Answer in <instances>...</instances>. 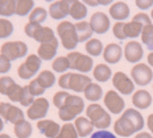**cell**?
I'll list each match as a JSON object with an SVG mask.
<instances>
[{"label":"cell","instance_id":"cell-30","mask_svg":"<svg viewBox=\"0 0 153 138\" xmlns=\"http://www.w3.org/2000/svg\"><path fill=\"white\" fill-rule=\"evenodd\" d=\"M13 131H15V136L17 138H29L32 134V125L29 121L23 120L15 125Z\"/></svg>","mask_w":153,"mask_h":138},{"label":"cell","instance_id":"cell-7","mask_svg":"<svg viewBox=\"0 0 153 138\" xmlns=\"http://www.w3.org/2000/svg\"><path fill=\"white\" fill-rule=\"evenodd\" d=\"M68 59L70 63V69L76 70V71L86 74L88 71H91L92 66H94V61L90 55H86V54H82L79 51H70L68 54Z\"/></svg>","mask_w":153,"mask_h":138},{"label":"cell","instance_id":"cell-34","mask_svg":"<svg viewBox=\"0 0 153 138\" xmlns=\"http://www.w3.org/2000/svg\"><path fill=\"white\" fill-rule=\"evenodd\" d=\"M0 15L4 17L16 15V0H0Z\"/></svg>","mask_w":153,"mask_h":138},{"label":"cell","instance_id":"cell-12","mask_svg":"<svg viewBox=\"0 0 153 138\" xmlns=\"http://www.w3.org/2000/svg\"><path fill=\"white\" fill-rule=\"evenodd\" d=\"M103 101H104V105L111 113L114 114H119L122 113L126 108V103H124V99L117 94L116 91L114 89H110L107 91V94L104 95L103 97Z\"/></svg>","mask_w":153,"mask_h":138},{"label":"cell","instance_id":"cell-51","mask_svg":"<svg viewBox=\"0 0 153 138\" xmlns=\"http://www.w3.org/2000/svg\"><path fill=\"white\" fill-rule=\"evenodd\" d=\"M86 5H90V7H95V5H99V0H86Z\"/></svg>","mask_w":153,"mask_h":138},{"label":"cell","instance_id":"cell-50","mask_svg":"<svg viewBox=\"0 0 153 138\" xmlns=\"http://www.w3.org/2000/svg\"><path fill=\"white\" fill-rule=\"evenodd\" d=\"M135 138H153V136L148 131H139L135 136Z\"/></svg>","mask_w":153,"mask_h":138},{"label":"cell","instance_id":"cell-4","mask_svg":"<svg viewBox=\"0 0 153 138\" xmlns=\"http://www.w3.org/2000/svg\"><path fill=\"white\" fill-rule=\"evenodd\" d=\"M57 34H58L61 44L65 49L73 50L78 45V36H76V30H75V24L70 21H61L57 25Z\"/></svg>","mask_w":153,"mask_h":138},{"label":"cell","instance_id":"cell-11","mask_svg":"<svg viewBox=\"0 0 153 138\" xmlns=\"http://www.w3.org/2000/svg\"><path fill=\"white\" fill-rule=\"evenodd\" d=\"M0 117L16 125L24 120V112L9 103H0Z\"/></svg>","mask_w":153,"mask_h":138},{"label":"cell","instance_id":"cell-5","mask_svg":"<svg viewBox=\"0 0 153 138\" xmlns=\"http://www.w3.org/2000/svg\"><path fill=\"white\" fill-rule=\"evenodd\" d=\"M24 32L28 37L33 38L34 41H37V42H40V44L49 42V41H52L53 38H56L52 28L42 27L41 24L28 22V24L24 27Z\"/></svg>","mask_w":153,"mask_h":138},{"label":"cell","instance_id":"cell-15","mask_svg":"<svg viewBox=\"0 0 153 138\" xmlns=\"http://www.w3.org/2000/svg\"><path fill=\"white\" fill-rule=\"evenodd\" d=\"M124 58L128 61L129 63H137L144 55V50H143L141 44L137 41H129L126 44L123 50Z\"/></svg>","mask_w":153,"mask_h":138},{"label":"cell","instance_id":"cell-19","mask_svg":"<svg viewBox=\"0 0 153 138\" xmlns=\"http://www.w3.org/2000/svg\"><path fill=\"white\" fill-rule=\"evenodd\" d=\"M37 128L41 134H44L48 138H56L61 131V126L53 120H40L37 123Z\"/></svg>","mask_w":153,"mask_h":138},{"label":"cell","instance_id":"cell-14","mask_svg":"<svg viewBox=\"0 0 153 138\" xmlns=\"http://www.w3.org/2000/svg\"><path fill=\"white\" fill-rule=\"evenodd\" d=\"M90 25L94 33L97 34H104L110 29V17L104 12H95L90 17Z\"/></svg>","mask_w":153,"mask_h":138},{"label":"cell","instance_id":"cell-6","mask_svg":"<svg viewBox=\"0 0 153 138\" xmlns=\"http://www.w3.org/2000/svg\"><path fill=\"white\" fill-rule=\"evenodd\" d=\"M0 54L13 62L16 59H20L28 54V45L23 41H8L3 44L0 47Z\"/></svg>","mask_w":153,"mask_h":138},{"label":"cell","instance_id":"cell-47","mask_svg":"<svg viewBox=\"0 0 153 138\" xmlns=\"http://www.w3.org/2000/svg\"><path fill=\"white\" fill-rule=\"evenodd\" d=\"M91 138H116V136L108 130H98L91 134Z\"/></svg>","mask_w":153,"mask_h":138},{"label":"cell","instance_id":"cell-35","mask_svg":"<svg viewBox=\"0 0 153 138\" xmlns=\"http://www.w3.org/2000/svg\"><path fill=\"white\" fill-rule=\"evenodd\" d=\"M52 69H53V71H56V72L65 74L66 70L70 69V63H69L68 57H57L52 63Z\"/></svg>","mask_w":153,"mask_h":138},{"label":"cell","instance_id":"cell-53","mask_svg":"<svg viewBox=\"0 0 153 138\" xmlns=\"http://www.w3.org/2000/svg\"><path fill=\"white\" fill-rule=\"evenodd\" d=\"M110 3H114V1H111V0H99V4L100 5H108Z\"/></svg>","mask_w":153,"mask_h":138},{"label":"cell","instance_id":"cell-32","mask_svg":"<svg viewBox=\"0 0 153 138\" xmlns=\"http://www.w3.org/2000/svg\"><path fill=\"white\" fill-rule=\"evenodd\" d=\"M36 79L38 80V83H40L45 89L53 87L54 83H56V76H54V74L52 71H49V70H44V71H41Z\"/></svg>","mask_w":153,"mask_h":138},{"label":"cell","instance_id":"cell-44","mask_svg":"<svg viewBox=\"0 0 153 138\" xmlns=\"http://www.w3.org/2000/svg\"><path fill=\"white\" fill-rule=\"evenodd\" d=\"M124 24L126 22H116V24L114 25V28H112V33H114V36L117 38V40H120V41H123V40H126V34H124Z\"/></svg>","mask_w":153,"mask_h":138},{"label":"cell","instance_id":"cell-48","mask_svg":"<svg viewBox=\"0 0 153 138\" xmlns=\"http://www.w3.org/2000/svg\"><path fill=\"white\" fill-rule=\"evenodd\" d=\"M136 7L140 8L141 11H144V9H148L151 8L153 5V0H136L135 1Z\"/></svg>","mask_w":153,"mask_h":138},{"label":"cell","instance_id":"cell-3","mask_svg":"<svg viewBox=\"0 0 153 138\" xmlns=\"http://www.w3.org/2000/svg\"><path fill=\"white\" fill-rule=\"evenodd\" d=\"M86 116H87V118L91 121V124L97 129L104 130L111 125L110 113L103 107L97 104V103H92V104H90L86 108Z\"/></svg>","mask_w":153,"mask_h":138},{"label":"cell","instance_id":"cell-27","mask_svg":"<svg viewBox=\"0 0 153 138\" xmlns=\"http://www.w3.org/2000/svg\"><path fill=\"white\" fill-rule=\"evenodd\" d=\"M144 25L140 24L139 21L132 20L131 22H126L124 24V34H126L127 38H136L139 36H141V32Z\"/></svg>","mask_w":153,"mask_h":138},{"label":"cell","instance_id":"cell-36","mask_svg":"<svg viewBox=\"0 0 153 138\" xmlns=\"http://www.w3.org/2000/svg\"><path fill=\"white\" fill-rule=\"evenodd\" d=\"M78 133L74 126V124L66 123L63 126H61V131L56 138H78Z\"/></svg>","mask_w":153,"mask_h":138},{"label":"cell","instance_id":"cell-43","mask_svg":"<svg viewBox=\"0 0 153 138\" xmlns=\"http://www.w3.org/2000/svg\"><path fill=\"white\" fill-rule=\"evenodd\" d=\"M28 88H29L30 94L33 95V96H41V95L44 94V91H45V88H44L42 86L38 83L37 79L30 80V83L28 84Z\"/></svg>","mask_w":153,"mask_h":138},{"label":"cell","instance_id":"cell-49","mask_svg":"<svg viewBox=\"0 0 153 138\" xmlns=\"http://www.w3.org/2000/svg\"><path fill=\"white\" fill-rule=\"evenodd\" d=\"M146 126H148V129L151 130L152 136H153V113H151L146 118Z\"/></svg>","mask_w":153,"mask_h":138},{"label":"cell","instance_id":"cell-42","mask_svg":"<svg viewBox=\"0 0 153 138\" xmlns=\"http://www.w3.org/2000/svg\"><path fill=\"white\" fill-rule=\"evenodd\" d=\"M34 96L30 94L29 88H28V86H25L24 89H23V96H21V100H20V104L23 105V107H28L29 108L32 104L34 103Z\"/></svg>","mask_w":153,"mask_h":138},{"label":"cell","instance_id":"cell-45","mask_svg":"<svg viewBox=\"0 0 153 138\" xmlns=\"http://www.w3.org/2000/svg\"><path fill=\"white\" fill-rule=\"evenodd\" d=\"M132 20H135V21H139L140 24H143L144 27H146V25H151L152 24V20H151V17H149L146 13H136L135 16H133V18Z\"/></svg>","mask_w":153,"mask_h":138},{"label":"cell","instance_id":"cell-31","mask_svg":"<svg viewBox=\"0 0 153 138\" xmlns=\"http://www.w3.org/2000/svg\"><path fill=\"white\" fill-rule=\"evenodd\" d=\"M34 9V1L33 0H16V15L24 16L29 15Z\"/></svg>","mask_w":153,"mask_h":138},{"label":"cell","instance_id":"cell-54","mask_svg":"<svg viewBox=\"0 0 153 138\" xmlns=\"http://www.w3.org/2000/svg\"><path fill=\"white\" fill-rule=\"evenodd\" d=\"M3 128H4V121H3V118L0 117V131L3 130Z\"/></svg>","mask_w":153,"mask_h":138},{"label":"cell","instance_id":"cell-33","mask_svg":"<svg viewBox=\"0 0 153 138\" xmlns=\"http://www.w3.org/2000/svg\"><path fill=\"white\" fill-rule=\"evenodd\" d=\"M48 15H49V12H48L45 8L36 7L29 13V22H33V24H41V22H44L46 20Z\"/></svg>","mask_w":153,"mask_h":138},{"label":"cell","instance_id":"cell-23","mask_svg":"<svg viewBox=\"0 0 153 138\" xmlns=\"http://www.w3.org/2000/svg\"><path fill=\"white\" fill-rule=\"evenodd\" d=\"M75 30H76V36H78L79 42H87L88 40H91V36H92V33H94V30L91 29L90 22H87V21L76 22Z\"/></svg>","mask_w":153,"mask_h":138},{"label":"cell","instance_id":"cell-28","mask_svg":"<svg viewBox=\"0 0 153 138\" xmlns=\"http://www.w3.org/2000/svg\"><path fill=\"white\" fill-rule=\"evenodd\" d=\"M85 97L90 101H98L99 99L103 97V89L97 83H90L85 89Z\"/></svg>","mask_w":153,"mask_h":138},{"label":"cell","instance_id":"cell-37","mask_svg":"<svg viewBox=\"0 0 153 138\" xmlns=\"http://www.w3.org/2000/svg\"><path fill=\"white\" fill-rule=\"evenodd\" d=\"M141 42L146 45L148 49H153V24L146 25L141 32Z\"/></svg>","mask_w":153,"mask_h":138},{"label":"cell","instance_id":"cell-40","mask_svg":"<svg viewBox=\"0 0 153 138\" xmlns=\"http://www.w3.org/2000/svg\"><path fill=\"white\" fill-rule=\"evenodd\" d=\"M69 96L70 94L69 92H66V91H58V92H56L53 96V104H54V107L56 108H62L63 107V104L66 103V100L69 99Z\"/></svg>","mask_w":153,"mask_h":138},{"label":"cell","instance_id":"cell-20","mask_svg":"<svg viewBox=\"0 0 153 138\" xmlns=\"http://www.w3.org/2000/svg\"><path fill=\"white\" fill-rule=\"evenodd\" d=\"M123 55L124 54H123L122 46L117 44H108L103 50V58L107 63H110V65L117 63L120 59H122Z\"/></svg>","mask_w":153,"mask_h":138},{"label":"cell","instance_id":"cell-8","mask_svg":"<svg viewBox=\"0 0 153 138\" xmlns=\"http://www.w3.org/2000/svg\"><path fill=\"white\" fill-rule=\"evenodd\" d=\"M40 67H41V58L36 54H30L17 67V75L21 79H30L32 76L37 74Z\"/></svg>","mask_w":153,"mask_h":138},{"label":"cell","instance_id":"cell-46","mask_svg":"<svg viewBox=\"0 0 153 138\" xmlns=\"http://www.w3.org/2000/svg\"><path fill=\"white\" fill-rule=\"evenodd\" d=\"M11 70V61L0 54V74H7Z\"/></svg>","mask_w":153,"mask_h":138},{"label":"cell","instance_id":"cell-55","mask_svg":"<svg viewBox=\"0 0 153 138\" xmlns=\"http://www.w3.org/2000/svg\"><path fill=\"white\" fill-rule=\"evenodd\" d=\"M0 138H11L8 134H0Z\"/></svg>","mask_w":153,"mask_h":138},{"label":"cell","instance_id":"cell-22","mask_svg":"<svg viewBox=\"0 0 153 138\" xmlns=\"http://www.w3.org/2000/svg\"><path fill=\"white\" fill-rule=\"evenodd\" d=\"M132 104L135 108L148 109L152 105V95L146 89H139L132 96Z\"/></svg>","mask_w":153,"mask_h":138},{"label":"cell","instance_id":"cell-39","mask_svg":"<svg viewBox=\"0 0 153 138\" xmlns=\"http://www.w3.org/2000/svg\"><path fill=\"white\" fill-rule=\"evenodd\" d=\"M23 89H24V87H21V86H19L17 83H15V84L9 88V91L7 94L8 99L9 100H12V101H19L20 103L21 96H23Z\"/></svg>","mask_w":153,"mask_h":138},{"label":"cell","instance_id":"cell-1","mask_svg":"<svg viewBox=\"0 0 153 138\" xmlns=\"http://www.w3.org/2000/svg\"><path fill=\"white\" fill-rule=\"evenodd\" d=\"M144 128V117L135 108H128L114 124V130L120 137H129Z\"/></svg>","mask_w":153,"mask_h":138},{"label":"cell","instance_id":"cell-17","mask_svg":"<svg viewBox=\"0 0 153 138\" xmlns=\"http://www.w3.org/2000/svg\"><path fill=\"white\" fill-rule=\"evenodd\" d=\"M70 4H71V1L58 0V1H54L49 5L48 12H49L50 17L54 20H62L68 15H70Z\"/></svg>","mask_w":153,"mask_h":138},{"label":"cell","instance_id":"cell-52","mask_svg":"<svg viewBox=\"0 0 153 138\" xmlns=\"http://www.w3.org/2000/svg\"><path fill=\"white\" fill-rule=\"evenodd\" d=\"M148 63H149V66L153 67V51H151L148 54Z\"/></svg>","mask_w":153,"mask_h":138},{"label":"cell","instance_id":"cell-29","mask_svg":"<svg viewBox=\"0 0 153 138\" xmlns=\"http://www.w3.org/2000/svg\"><path fill=\"white\" fill-rule=\"evenodd\" d=\"M85 49L90 57H99L100 54L103 53L104 47H103V44H102L100 40H98V38H91V40H88L87 42H86Z\"/></svg>","mask_w":153,"mask_h":138},{"label":"cell","instance_id":"cell-2","mask_svg":"<svg viewBox=\"0 0 153 138\" xmlns=\"http://www.w3.org/2000/svg\"><path fill=\"white\" fill-rule=\"evenodd\" d=\"M85 109V101L82 97L76 95H70L66 103L63 104L62 108L58 109V116L62 121L69 123V121L74 120V118L81 114Z\"/></svg>","mask_w":153,"mask_h":138},{"label":"cell","instance_id":"cell-26","mask_svg":"<svg viewBox=\"0 0 153 138\" xmlns=\"http://www.w3.org/2000/svg\"><path fill=\"white\" fill-rule=\"evenodd\" d=\"M70 16L74 20H82L87 16V7L83 1H71L70 4Z\"/></svg>","mask_w":153,"mask_h":138},{"label":"cell","instance_id":"cell-10","mask_svg":"<svg viewBox=\"0 0 153 138\" xmlns=\"http://www.w3.org/2000/svg\"><path fill=\"white\" fill-rule=\"evenodd\" d=\"M112 84L117 89V92H120L122 95H131L135 91V83H133V80L123 71H117L114 74Z\"/></svg>","mask_w":153,"mask_h":138},{"label":"cell","instance_id":"cell-21","mask_svg":"<svg viewBox=\"0 0 153 138\" xmlns=\"http://www.w3.org/2000/svg\"><path fill=\"white\" fill-rule=\"evenodd\" d=\"M129 7L124 1H115L110 7V16L116 20V22H122L123 20L128 18L129 16Z\"/></svg>","mask_w":153,"mask_h":138},{"label":"cell","instance_id":"cell-9","mask_svg":"<svg viewBox=\"0 0 153 138\" xmlns=\"http://www.w3.org/2000/svg\"><path fill=\"white\" fill-rule=\"evenodd\" d=\"M131 76H132L133 83L137 86H144L149 84L153 79V71L152 69L145 63H136L131 70Z\"/></svg>","mask_w":153,"mask_h":138},{"label":"cell","instance_id":"cell-41","mask_svg":"<svg viewBox=\"0 0 153 138\" xmlns=\"http://www.w3.org/2000/svg\"><path fill=\"white\" fill-rule=\"evenodd\" d=\"M15 84V80L11 76H0V94L7 96L9 88Z\"/></svg>","mask_w":153,"mask_h":138},{"label":"cell","instance_id":"cell-56","mask_svg":"<svg viewBox=\"0 0 153 138\" xmlns=\"http://www.w3.org/2000/svg\"><path fill=\"white\" fill-rule=\"evenodd\" d=\"M151 17H152V20H153V9H152V12H151Z\"/></svg>","mask_w":153,"mask_h":138},{"label":"cell","instance_id":"cell-38","mask_svg":"<svg viewBox=\"0 0 153 138\" xmlns=\"http://www.w3.org/2000/svg\"><path fill=\"white\" fill-rule=\"evenodd\" d=\"M13 33V25L7 18H0V38H7Z\"/></svg>","mask_w":153,"mask_h":138},{"label":"cell","instance_id":"cell-24","mask_svg":"<svg viewBox=\"0 0 153 138\" xmlns=\"http://www.w3.org/2000/svg\"><path fill=\"white\" fill-rule=\"evenodd\" d=\"M76 133L79 137H87L88 134L92 133L94 130V125L91 124V121L86 117H78L75 118V124H74Z\"/></svg>","mask_w":153,"mask_h":138},{"label":"cell","instance_id":"cell-16","mask_svg":"<svg viewBox=\"0 0 153 138\" xmlns=\"http://www.w3.org/2000/svg\"><path fill=\"white\" fill-rule=\"evenodd\" d=\"M91 82L90 76H86L85 74H78V72H69V84L68 89H73L75 92H85L86 87H87Z\"/></svg>","mask_w":153,"mask_h":138},{"label":"cell","instance_id":"cell-13","mask_svg":"<svg viewBox=\"0 0 153 138\" xmlns=\"http://www.w3.org/2000/svg\"><path fill=\"white\" fill-rule=\"evenodd\" d=\"M49 111V101L45 97H37L34 103L28 108V117L30 120H44Z\"/></svg>","mask_w":153,"mask_h":138},{"label":"cell","instance_id":"cell-25","mask_svg":"<svg viewBox=\"0 0 153 138\" xmlns=\"http://www.w3.org/2000/svg\"><path fill=\"white\" fill-rule=\"evenodd\" d=\"M92 76L100 83L107 82L110 78H112V71H111L110 66L104 65V63H99L94 67L92 70Z\"/></svg>","mask_w":153,"mask_h":138},{"label":"cell","instance_id":"cell-18","mask_svg":"<svg viewBox=\"0 0 153 138\" xmlns=\"http://www.w3.org/2000/svg\"><path fill=\"white\" fill-rule=\"evenodd\" d=\"M57 50H58V40L53 38L49 42L40 44L37 50V55L41 58V61H50L57 54Z\"/></svg>","mask_w":153,"mask_h":138}]
</instances>
